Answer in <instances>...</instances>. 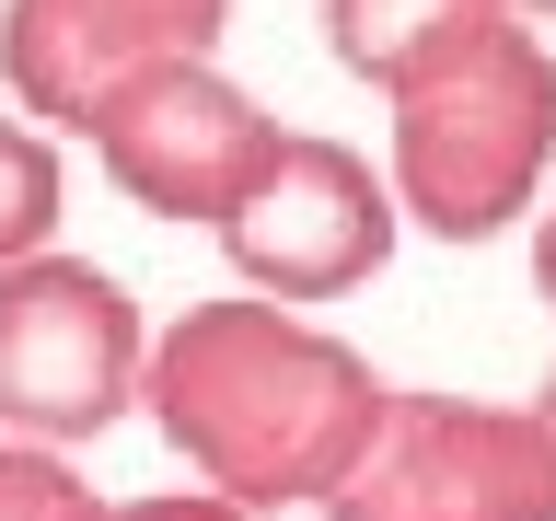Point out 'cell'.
I'll return each instance as SVG.
<instances>
[{"instance_id":"cell-1","label":"cell","mask_w":556,"mask_h":521,"mask_svg":"<svg viewBox=\"0 0 556 521\" xmlns=\"http://www.w3.org/2000/svg\"><path fill=\"white\" fill-rule=\"evenodd\" d=\"M394 382L290 302H186L139 359V417L186 452V475L232 510H325L337 475L371 452Z\"/></svg>"},{"instance_id":"cell-2","label":"cell","mask_w":556,"mask_h":521,"mask_svg":"<svg viewBox=\"0 0 556 521\" xmlns=\"http://www.w3.org/2000/svg\"><path fill=\"white\" fill-rule=\"evenodd\" d=\"M556 163V47L533 24H498L486 47H464L452 69L394 93V220H417L429 243H486L545 208Z\"/></svg>"},{"instance_id":"cell-3","label":"cell","mask_w":556,"mask_h":521,"mask_svg":"<svg viewBox=\"0 0 556 521\" xmlns=\"http://www.w3.org/2000/svg\"><path fill=\"white\" fill-rule=\"evenodd\" d=\"M139 359H151V325L116 267L59 255V243L0 267V441H104L139 406Z\"/></svg>"},{"instance_id":"cell-4","label":"cell","mask_w":556,"mask_h":521,"mask_svg":"<svg viewBox=\"0 0 556 521\" xmlns=\"http://www.w3.org/2000/svg\"><path fill=\"white\" fill-rule=\"evenodd\" d=\"M325 521H556V441L533 429V406L394 382Z\"/></svg>"},{"instance_id":"cell-5","label":"cell","mask_w":556,"mask_h":521,"mask_svg":"<svg viewBox=\"0 0 556 521\" xmlns=\"http://www.w3.org/2000/svg\"><path fill=\"white\" fill-rule=\"evenodd\" d=\"M81 139H93V163L116 174L151 220H208V232H220V208L267 174L278 116L243 93L220 59H151L81 116Z\"/></svg>"},{"instance_id":"cell-6","label":"cell","mask_w":556,"mask_h":521,"mask_svg":"<svg viewBox=\"0 0 556 521\" xmlns=\"http://www.w3.org/2000/svg\"><path fill=\"white\" fill-rule=\"evenodd\" d=\"M394 186H382L348 139H313V128H278L267 174L243 186L232 208H220V255H232V278L255 290V302H337V290H359V278H382V255H394Z\"/></svg>"},{"instance_id":"cell-7","label":"cell","mask_w":556,"mask_h":521,"mask_svg":"<svg viewBox=\"0 0 556 521\" xmlns=\"http://www.w3.org/2000/svg\"><path fill=\"white\" fill-rule=\"evenodd\" d=\"M232 0H0V81L24 116L81 128L128 69L151 59H220Z\"/></svg>"},{"instance_id":"cell-8","label":"cell","mask_w":556,"mask_h":521,"mask_svg":"<svg viewBox=\"0 0 556 521\" xmlns=\"http://www.w3.org/2000/svg\"><path fill=\"white\" fill-rule=\"evenodd\" d=\"M498 24H521L510 0H325V59L394 104L406 81L452 69L464 47H486Z\"/></svg>"},{"instance_id":"cell-9","label":"cell","mask_w":556,"mask_h":521,"mask_svg":"<svg viewBox=\"0 0 556 521\" xmlns=\"http://www.w3.org/2000/svg\"><path fill=\"white\" fill-rule=\"evenodd\" d=\"M59 139L35 128V116H0V267H24V255H47V232H59Z\"/></svg>"},{"instance_id":"cell-10","label":"cell","mask_w":556,"mask_h":521,"mask_svg":"<svg viewBox=\"0 0 556 521\" xmlns=\"http://www.w3.org/2000/svg\"><path fill=\"white\" fill-rule=\"evenodd\" d=\"M47 521H255V510L208 498V486H163V498H93V486H70Z\"/></svg>"},{"instance_id":"cell-11","label":"cell","mask_w":556,"mask_h":521,"mask_svg":"<svg viewBox=\"0 0 556 521\" xmlns=\"http://www.w3.org/2000/svg\"><path fill=\"white\" fill-rule=\"evenodd\" d=\"M70 452H35V441H0V521H47L70 498Z\"/></svg>"},{"instance_id":"cell-12","label":"cell","mask_w":556,"mask_h":521,"mask_svg":"<svg viewBox=\"0 0 556 521\" xmlns=\"http://www.w3.org/2000/svg\"><path fill=\"white\" fill-rule=\"evenodd\" d=\"M533 290H545V313H556V198L533 208Z\"/></svg>"},{"instance_id":"cell-13","label":"cell","mask_w":556,"mask_h":521,"mask_svg":"<svg viewBox=\"0 0 556 521\" xmlns=\"http://www.w3.org/2000/svg\"><path fill=\"white\" fill-rule=\"evenodd\" d=\"M533 429L556 441V359H545V382H533Z\"/></svg>"},{"instance_id":"cell-14","label":"cell","mask_w":556,"mask_h":521,"mask_svg":"<svg viewBox=\"0 0 556 521\" xmlns=\"http://www.w3.org/2000/svg\"><path fill=\"white\" fill-rule=\"evenodd\" d=\"M510 12H521V24H556V0H510Z\"/></svg>"}]
</instances>
